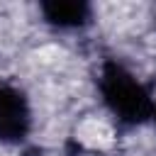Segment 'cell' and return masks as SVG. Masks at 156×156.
Instances as JSON below:
<instances>
[{
	"instance_id": "obj_4",
	"label": "cell",
	"mask_w": 156,
	"mask_h": 156,
	"mask_svg": "<svg viewBox=\"0 0 156 156\" xmlns=\"http://www.w3.org/2000/svg\"><path fill=\"white\" fill-rule=\"evenodd\" d=\"M151 124H156V100H154V117H151Z\"/></svg>"
},
{
	"instance_id": "obj_1",
	"label": "cell",
	"mask_w": 156,
	"mask_h": 156,
	"mask_svg": "<svg viewBox=\"0 0 156 156\" xmlns=\"http://www.w3.org/2000/svg\"><path fill=\"white\" fill-rule=\"evenodd\" d=\"M95 93L119 129H136L151 122L156 90L117 56H105L95 71Z\"/></svg>"
},
{
	"instance_id": "obj_3",
	"label": "cell",
	"mask_w": 156,
	"mask_h": 156,
	"mask_svg": "<svg viewBox=\"0 0 156 156\" xmlns=\"http://www.w3.org/2000/svg\"><path fill=\"white\" fill-rule=\"evenodd\" d=\"M39 15L56 32H83L95 22V7L85 0H44L39 2Z\"/></svg>"
},
{
	"instance_id": "obj_2",
	"label": "cell",
	"mask_w": 156,
	"mask_h": 156,
	"mask_svg": "<svg viewBox=\"0 0 156 156\" xmlns=\"http://www.w3.org/2000/svg\"><path fill=\"white\" fill-rule=\"evenodd\" d=\"M34 132V107L24 88L0 78V146H22Z\"/></svg>"
}]
</instances>
